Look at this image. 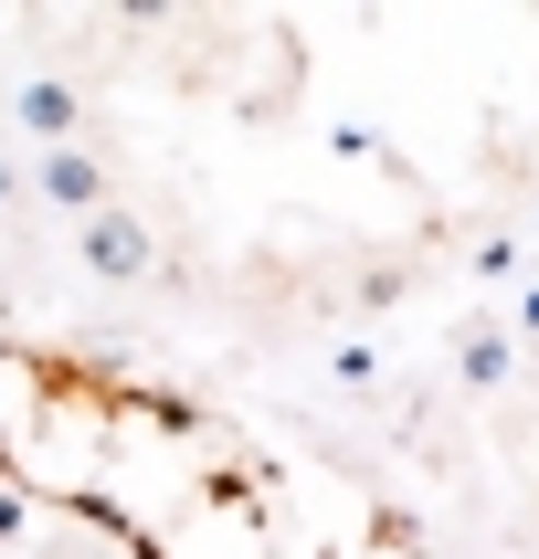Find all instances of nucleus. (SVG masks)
Listing matches in <instances>:
<instances>
[{"mask_svg": "<svg viewBox=\"0 0 539 559\" xmlns=\"http://www.w3.org/2000/svg\"><path fill=\"white\" fill-rule=\"evenodd\" d=\"M0 475L43 507H74L127 559H412V538L371 497L307 486V465H285L212 402L11 338H0Z\"/></svg>", "mask_w": 539, "mask_h": 559, "instance_id": "1", "label": "nucleus"}]
</instances>
